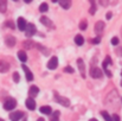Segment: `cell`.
<instances>
[{"mask_svg":"<svg viewBox=\"0 0 122 121\" xmlns=\"http://www.w3.org/2000/svg\"><path fill=\"white\" fill-rule=\"evenodd\" d=\"M55 100H56V102H58L59 105H62V106H64V107H69V106H70L69 99H66V97H64V96H61V95H58L57 93H55Z\"/></svg>","mask_w":122,"mask_h":121,"instance_id":"cell-1","label":"cell"},{"mask_svg":"<svg viewBox=\"0 0 122 121\" xmlns=\"http://www.w3.org/2000/svg\"><path fill=\"white\" fill-rule=\"evenodd\" d=\"M15 106H17V101H15L14 99H12V97H8V99L4 102V108H5L6 110H12V109L15 108Z\"/></svg>","mask_w":122,"mask_h":121,"instance_id":"cell-2","label":"cell"},{"mask_svg":"<svg viewBox=\"0 0 122 121\" xmlns=\"http://www.w3.org/2000/svg\"><path fill=\"white\" fill-rule=\"evenodd\" d=\"M57 67H58V58H57L56 56H53V57H51L50 61L47 62V69L55 70Z\"/></svg>","mask_w":122,"mask_h":121,"instance_id":"cell-3","label":"cell"},{"mask_svg":"<svg viewBox=\"0 0 122 121\" xmlns=\"http://www.w3.org/2000/svg\"><path fill=\"white\" fill-rule=\"evenodd\" d=\"M110 63H112V59H110V57H109V56H107V58L103 61V64H102L103 70H104V73L107 74V76H108V77H112V76H113V75H112V73L108 70V65H109Z\"/></svg>","mask_w":122,"mask_h":121,"instance_id":"cell-4","label":"cell"},{"mask_svg":"<svg viewBox=\"0 0 122 121\" xmlns=\"http://www.w3.org/2000/svg\"><path fill=\"white\" fill-rule=\"evenodd\" d=\"M90 76L92 79H101L102 77V71L101 69H98L97 67H92L90 69Z\"/></svg>","mask_w":122,"mask_h":121,"instance_id":"cell-5","label":"cell"},{"mask_svg":"<svg viewBox=\"0 0 122 121\" xmlns=\"http://www.w3.org/2000/svg\"><path fill=\"white\" fill-rule=\"evenodd\" d=\"M36 32H37L36 25H35V24H27V29H26V31H25L26 37H32Z\"/></svg>","mask_w":122,"mask_h":121,"instance_id":"cell-6","label":"cell"},{"mask_svg":"<svg viewBox=\"0 0 122 121\" xmlns=\"http://www.w3.org/2000/svg\"><path fill=\"white\" fill-rule=\"evenodd\" d=\"M103 31H104V23H103V21H97V23L95 24V32H96L97 36L100 37V36L103 33Z\"/></svg>","mask_w":122,"mask_h":121,"instance_id":"cell-7","label":"cell"},{"mask_svg":"<svg viewBox=\"0 0 122 121\" xmlns=\"http://www.w3.org/2000/svg\"><path fill=\"white\" fill-rule=\"evenodd\" d=\"M17 24H18V29H19L20 31H26V29H27V24H26V20H25L23 17H19V18H18Z\"/></svg>","mask_w":122,"mask_h":121,"instance_id":"cell-8","label":"cell"},{"mask_svg":"<svg viewBox=\"0 0 122 121\" xmlns=\"http://www.w3.org/2000/svg\"><path fill=\"white\" fill-rule=\"evenodd\" d=\"M23 116H24V113H23V112H20V110H18V112H14V113L10 114V119H11V121H19Z\"/></svg>","mask_w":122,"mask_h":121,"instance_id":"cell-9","label":"cell"},{"mask_svg":"<svg viewBox=\"0 0 122 121\" xmlns=\"http://www.w3.org/2000/svg\"><path fill=\"white\" fill-rule=\"evenodd\" d=\"M77 65H78V69L81 71V75L83 79H85V65H84V62L82 58H78L77 59Z\"/></svg>","mask_w":122,"mask_h":121,"instance_id":"cell-10","label":"cell"},{"mask_svg":"<svg viewBox=\"0 0 122 121\" xmlns=\"http://www.w3.org/2000/svg\"><path fill=\"white\" fill-rule=\"evenodd\" d=\"M25 103H26V108L27 109H30V110H35L36 109V101L32 97H29Z\"/></svg>","mask_w":122,"mask_h":121,"instance_id":"cell-11","label":"cell"},{"mask_svg":"<svg viewBox=\"0 0 122 121\" xmlns=\"http://www.w3.org/2000/svg\"><path fill=\"white\" fill-rule=\"evenodd\" d=\"M38 93H39V88L37 87V85H32L31 88H30V90H29V95H30V97H35V96H37L38 95Z\"/></svg>","mask_w":122,"mask_h":121,"instance_id":"cell-12","label":"cell"},{"mask_svg":"<svg viewBox=\"0 0 122 121\" xmlns=\"http://www.w3.org/2000/svg\"><path fill=\"white\" fill-rule=\"evenodd\" d=\"M21 67H23V70H24V73H25V75H26V80L27 81L33 80V74L30 71V69H29L26 65H21Z\"/></svg>","mask_w":122,"mask_h":121,"instance_id":"cell-13","label":"cell"},{"mask_svg":"<svg viewBox=\"0 0 122 121\" xmlns=\"http://www.w3.org/2000/svg\"><path fill=\"white\" fill-rule=\"evenodd\" d=\"M41 24H44L45 26H47V27H55L53 26V24H52V21L49 19V18H46V17H41Z\"/></svg>","mask_w":122,"mask_h":121,"instance_id":"cell-14","label":"cell"},{"mask_svg":"<svg viewBox=\"0 0 122 121\" xmlns=\"http://www.w3.org/2000/svg\"><path fill=\"white\" fill-rule=\"evenodd\" d=\"M5 43H6L7 46L12 47V46L15 45V38H14V37H11V36H7V37L5 38Z\"/></svg>","mask_w":122,"mask_h":121,"instance_id":"cell-15","label":"cell"},{"mask_svg":"<svg viewBox=\"0 0 122 121\" xmlns=\"http://www.w3.org/2000/svg\"><path fill=\"white\" fill-rule=\"evenodd\" d=\"M18 58H19V61L20 62H26V59H27V55H26V52L25 51H23V50H20V51H18Z\"/></svg>","mask_w":122,"mask_h":121,"instance_id":"cell-16","label":"cell"},{"mask_svg":"<svg viewBox=\"0 0 122 121\" xmlns=\"http://www.w3.org/2000/svg\"><path fill=\"white\" fill-rule=\"evenodd\" d=\"M59 6H62L64 10H69V7L71 6V1L70 0H61L59 1Z\"/></svg>","mask_w":122,"mask_h":121,"instance_id":"cell-17","label":"cell"},{"mask_svg":"<svg viewBox=\"0 0 122 121\" xmlns=\"http://www.w3.org/2000/svg\"><path fill=\"white\" fill-rule=\"evenodd\" d=\"M41 113H43V114H47V115H51L52 109H51V107H49V106H43V107H41Z\"/></svg>","mask_w":122,"mask_h":121,"instance_id":"cell-18","label":"cell"},{"mask_svg":"<svg viewBox=\"0 0 122 121\" xmlns=\"http://www.w3.org/2000/svg\"><path fill=\"white\" fill-rule=\"evenodd\" d=\"M1 73H6V71H8V69H10V64L8 63H6L5 61H1Z\"/></svg>","mask_w":122,"mask_h":121,"instance_id":"cell-19","label":"cell"},{"mask_svg":"<svg viewBox=\"0 0 122 121\" xmlns=\"http://www.w3.org/2000/svg\"><path fill=\"white\" fill-rule=\"evenodd\" d=\"M59 112L58 110H56V112H53L52 114H51V116H50V121H58L59 120Z\"/></svg>","mask_w":122,"mask_h":121,"instance_id":"cell-20","label":"cell"},{"mask_svg":"<svg viewBox=\"0 0 122 121\" xmlns=\"http://www.w3.org/2000/svg\"><path fill=\"white\" fill-rule=\"evenodd\" d=\"M75 43H76L77 45H83V43H84V38L82 37L81 35H77V36L75 37Z\"/></svg>","mask_w":122,"mask_h":121,"instance_id":"cell-21","label":"cell"},{"mask_svg":"<svg viewBox=\"0 0 122 121\" xmlns=\"http://www.w3.org/2000/svg\"><path fill=\"white\" fill-rule=\"evenodd\" d=\"M101 114H102V116L104 118V120L106 121H114L113 120V118H110V115H109L106 110H102V112H101Z\"/></svg>","mask_w":122,"mask_h":121,"instance_id":"cell-22","label":"cell"},{"mask_svg":"<svg viewBox=\"0 0 122 121\" xmlns=\"http://www.w3.org/2000/svg\"><path fill=\"white\" fill-rule=\"evenodd\" d=\"M90 5H91V7H90V14H95V12H96V2L94 0H91L90 1Z\"/></svg>","mask_w":122,"mask_h":121,"instance_id":"cell-23","label":"cell"},{"mask_svg":"<svg viewBox=\"0 0 122 121\" xmlns=\"http://www.w3.org/2000/svg\"><path fill=\"white\" fill-rule=\"evenodd\" d=\"M47 10H49V6H47L46 2H43V4L39 5V11H41V12H46Z\"/></svg>","mask_w":122,"mask_h":121,"instance_id":"cell-24","label":"cell"},{"mask_svg":"<svg viewBox=\"0 0 122 121\" xmlns=\"http://www.w3.org/2000/svg\"><path fill=\"white\" fill-rule=\"evenodd\" d=\"M33 45H35V43H33V42H30V40H26V42L24 43V46H25L26 49H31Z\"/></svg>","mask_w":122,"mask_h":121,"instance_id":"cell-25","label":"cell"},{"mask_svg":"<svg viewBox=\"0 0 122 121\" xmlns=\"http://www.w3.org/2000/svg\"><path fill=\"white\" fill-rule=\"evenodd\" d=\"M0 10H1L2 13L6 11V1L5 0H1V2H0Z\"/></svg>","mask_w":122,"mask_h":121,"instance_id":"cell-26","label":"cell"},{"mask_svg":"<svg viewBox=\"0 0 122 121\" xmlns=\"http://www.w3.org/2000/svg\"><path fill=\"white\" fill-rule=\"evenodd\" d=\"M80 29L81 30H85L86 29V21L85 20H82L81 24H80Z\"/></svg>","mask_w":122,"mask_h":121,"instance_id":"cell-27","label":"cell"},{"mask_svg":"<svg viewBox=\"0 0 122 121\" xmlns=\"http://www.w3.org/2000/svg\"><path fill=\"white\" fill-rule=\"evenodd\" d=\"M13 80H14L15 83H18V82H19L20 77H19V74H18V73H14V74H13Z\"/></svg>","mask_w":122,"mask_h":121,"instance_id":"cell-28","label":"cell"},{"mask_svg":"<svg viewBox=\"0 0 122 121\" xmlns=\"http://www.w3.org/2000/svg\"><path fill=\"white\" fill-rule=\"evenodd\" d=\"M64 73H70V74H72V73H74V69H72L71 67H66V68H64Z\"/></svg>","mask_w":122,"mask_h":121,"instance_id":"cell-29","label":"cell"},{"mask_svg":"<svg viewBox=\"0 0 122 121\" xmlns=\"http://www.w3.org/2000/svg\"><path fill=\"white\" fill-rule=\"evenodd\" d=\"M112 44H113V45H117V44H119V38H117V37H113V38H112Z\"/></svg>","mask_w":122,"mask_h":121,"instance_id":"cell-30","label":"cell"},{"mask_svg":"<svg viewBox=\"0 0 122 121\" xmlns=\"http://www.w3.org/2000/svg\"><path fill=\"white\" fill-rule=\"evenodd\" d=\"M100 42H101V37H98V36H97L96 38H94V39L91 40V43H92V44H98Z\"/></svg>","mask_w":122,"mask_h":121,"instance_id":"cell-31","label":"cell"},{"mask_svg":"<svg viewBox=\"0 0 122 121\" xmlns=\"http://www.w3.org/2000/svg\"><path fill=\"white\" fill-rule=\"evenodd\" d=\"M5 25H6V26H8V27H11V29H14V24H13L12 21H6V23H5Z\"/></svg>","mask_w":122,"mask_h":121,"instance_id":"cell-32","label":"cell"},{"mask_svg":"<svg viewBox=\"0 0 122 121\" xmlns=\"http://www.w3.org/2000/svg\"><path fill=\"white\" fill-rule=\"evenodd\" d=\"M115 51H116V53H117L119 56H122V46H121V47H117Z\"/></svg>","mask_w":122,"mask_h":121,"instance_id":"cell-33","label":"cell"},{"mask_svg":"<svg viewBox=\"0 0 122 121\" xmlns=\"http://www.w3.org/2000/svg\"><path fill=\"white\" fill-rule=\"evenodd\" d=\"M113 120H114V121H120L119 115H117V114H114V115H113Z\"/></svg>","mask_w":122,"mask_h":121,"instance_id":"cell-34","label":"cell"},{"mask_svg":"<svg viewBox=\"0 0 122 121\" xmlns=\"http://www.w3.org/2000/svg\"><path fill=\"white\" fill-rule=\"evenodd\" d=\"M106 18H107V19H110V18H112V13H110V12H108V13L106 14Z\"/></svg>","mask_w":122,"mask_h":121,"instance_id":"cell-35","label":"cell"},{"mask_svg":"<svg viewBox=\"0 0 122 121\" xmlns=\"http://www.w3.org/2000/svg\"><path fill=\"white\" fill-rule=\"evenodd\" d=\"M89 121H97V119H94V118H92V119H90Z\"/></svg>","mask_w":122,"mask_h":121,"instance_id":"cell-36","label":"cell"},{"mask_svg":"<svg viewBox=\"0 0 122 121\" xmlns=\"http://www.w3.org/2000/svg\"><path fill=\"white\" fill-rule=\"evenodd\" d=\"M37 121H44V119H43V118H39V119H38Z\"/></svg>","mask_w":122,"mask_h":121,"instance_id":"cell-37","label":"cell"},{"mask_svg":"<svg viewBox=\"0 0 122 121\" xmlns=\"http://www.w3.org/2000/svg\"><path fill=\"white\" fill-rule=\"evenodd\" d=\"M0 121H4V120H2V119H1V120H0Z\"/></svg>","mask_w":122,"mask_h":121,"instance_id":"cell-38","label":"cell"},{"mask_svg":"<svg viewBox=\"0 0 122 121\" xmlns=\"http://www.w3.org/2000/svg\"><path fill=\"white\" fill-rule=\"evenodd\" d=\"M121 85H122V81H121Z\"/></svg>","mask_w":122,"mask_h":121,"instance_id":"cell-39","label":"cell"},{"mask_svg":"<svg viewBox=\"0 0 122 121\" xmlns=\"http://www.w3.org/2000/svg\"><path fill=\"white\" fill-rule=\"evenodd\" d=\"M121 76H122V71H121Z\"/></svg>","mask_w":122,"mask_h":121,"instance_id":"cell-40","label":"cell"},{"mask_svg":"<svg viewBox=\"0 0 122 121\" xmlns=\"http://www.w3.org/2000/svg\"><path fill=\"white\" fill-rule=\"evenodd\" d=\"M121 33H122V29H121Z\"/></svg>","mask_w":122,"mask_h":121,"instance_id":"cell-41","label":"cell"}]
</instances>
